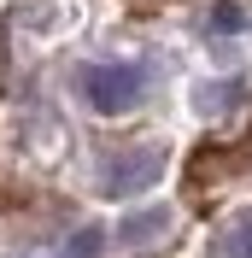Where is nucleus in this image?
I'll return each mask as SVG.
<instances>
[{
    "instance_id": "obj_1",
    "label": "nucleus",
    "mask_w": 252,
    "mask_h": 258,
    "mask_svg": "<svg viewBox=\"0 0 252 258\" xmlns=\"http://www.w3.org/2000/svg\"><path fill=\"white\" fill-rule=\"evenodd\" d=\"M141 88H147V71L141 64H88L82 71V94H88V106L94 112H129L135 100H141Z\"/></svg>"
},
{
    "instance_id": "obj_2",
    "label": "nucleus",
    "mask_w": 252,
    "mask_h": 258,
    "mask_svg": "<svg viewBox=\"0 0 252 258\" xmlns=\"http://www.w3.org/2000/svg\"><path fill=\"white\" fill-rule=\"evenodd\" d=\"M158 176H164V153L141 147V153H111V159H106V170H100V188H106L111 200H123V194L153 188Z\"/></svg>"
},
{
    "instance_id": "obj_4",
    "label": "nucleus",
    "mask_w": 252,
    "mask_h": 258,
    "mask_svg": "<svg viewBox=\"0 0 252 258\" xmlns=\"http://www.w3.org/2000/svg\"><path fill=\"white\" fill-rule=\"evenodd\" d=\"M223 252H229V258H252V211L229 229V235H223Z\"/></svg>"
},
{
    "instance_id": "obj_5",
    "label": "nucleus",
    "mask_w": 252,
    "mask_h": 258,
    "mask_svg": "<svg viewBox=\"0 0 252 258\" xmlns=\"http://www.w3.org/2000/svg\"><path fill=\"white\" fill-rule=\"evenodd\" d=\"M240 24H246V12H240V6H217V12H211V30H217V35H235Z\"/></svg>"
},
{
    "instance_id": "obj_6",
    "label": "nucleus",
    "mask_w": 252,
    "mask_h": 258,
    "mask_svg": "<svg viewBox=\"0 0 252 258\" xmlns=\"http://www.w3.org/2000/svg\"><path fill=\"white\" fill-rule=\"evenodd\" d=\"M47 258H59V252H47Z\"/></svg>"
},
{
    "instance_id": "obj_3",
    "label": "nucleus",
    "mask_w": 252,
    "mask_h": 258,
    "mask_svg": "<svg viewBox=\"0 0 252 258\" xmlns=\"http://www.w3.org/2000/svg\"><path fill=\"white\" fill-rule=\"evenodd\" d=\"M164 223H170V211L153 206V211H141V217H123V229H117V235H123V241H147V235H158Z\"/></svg>"
}]
</instances>
